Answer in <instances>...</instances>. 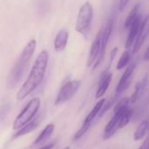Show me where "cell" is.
I'll return each mask as SVG.
<instances>
[{
	"label": "cell",
	"mask_w": 149,
	"mask_h": 149,
	"mask_svg": "<svg viewBox=\"0 0 149 149\" xmlns=\"http://www.w3.org/2000/svg\"><path fill=\"white\" fill-rule=\"evenodd\" d=\"M138 149H149V136L144 141V142Z\"/></svg>",
	"instance_id": "27"
},
{
	"label": "cell",
	"mask_w": 149,
	"mask_h": 149,
	"mask_svg": "<svg viewBox=\"0 0 149 149\" xmlns=\"http://www.w3.org/2000/svg\"><path fill=\"white\" fill-rule=\"evenodd\" d=\"M64 149H69V147H66L65 148H64Z\"/></svg>",
	"instance_id": "30"
},
{
	"label": "cell",
	"mask_w": 149,
	"mask_h": 149,
	"mask_svg": "<svg viewBox=\"0 0 149 149\" xmlns=\"http://www.w3.org/2000/svg\"><path fill=\"white\" fill-rule=\"evenodd\" d=\"M129 61H130V54H129V52L127 50L124 51L123 54H121L117 65H116V69L117 70L123 69L124 68H126L127 66V64L129 63Z\"/></svg>",
	"instance_id": "20"
},
{
	"label": "cell",
	"mask_w": 149,
	"mask_h": 149,
	"mask_svg": "<svg viewBox=\"0 0 149 149\" xmlns=\"http://www.w3.org/2000/svg\"><path fill=\"white\" fill-rule=\"evenodd\" d=\"M120 95L119 94H116L113 98H111L107 103H105V105H104V106H103V108L101 109V111H100V114H99V116H100V118L101 117V116H103L110 108H111V106L116 102V100H117V98H118V97H119Z\"/></svg>",
	"instance_id": "24"
},
{
	"label": "cell",
	"mask_w": 149,
	"mask_h": 149,
	"mask_svg": "<svg viewBox=\"0 0 149 149\" xmlns=\"http://www.w3.org/2000/svg\"><path fill=\"white\" fill-rule=\"evenodd\" d=\"M113 19L110 18V19H108L107 25L104 27L102 37H101V46H100V55H99L96 62L93 66V70L96 69L100 65V63L103 61V60H104L105 54H106V51H107V45H108V41L110 40L111 34L113 32Z\"/></svg>",
	"instance_id": "6"
},
{
	"label": "cell",
	"mask_w": 149,
	"mask_h": 149,
	"mask_svg": "<svg viewBox=\"0 0 149 149\" xmlns=\"http://www.w3.org/2000/svg\"><path fill=\"white\" fill-rule=\"evenodd\" d=\"M139 8H140V5L139 4H135L133 9L129 11L126 20H125V23H124V27L126 29H128L131 27V25H133V23L135 21V19L138 18V16L140 15L139 14Z\"/></svg>",
	"instance_id": "19"
},
{
	"label": "cell",
	"mask_w": 149,
	"mask_h": 149,
	"mask_svg": "<svg viewBox=\"0 0 149 149\" xmlns=\"http://www.w3.org/2000/svg\"><path fill=\"white\" fill-rule=\"evenodd\" d=\"M41 122V116L40 115H38L36 116L32 120H31L29 123H27L26 125H24L22 128H20L19 130L17 131V133L14 134L13 138L16 139V138H18V137H21V136H24V135H26L31 132H33L40 124Z\"/></svg>",
	"instance_id": "15"
},
{
	"label": "cell",
	"mask_w": 149,
	"mask_h": 149,
	"mask_svg": "<svg viewBox=\"0 0 149 149\" xmlns=\"http://www.w3.org/2000/svg\"><path fill=\"white\" fill-rule=\"evenodd\" d=\"M148 1H149V0H148Z\"/></svg>",
	"instance_id": "31"
},
{
	"label": "cell",
	"mask_w": 149,
	"mask_h": 149,
	"mask_svg": "<svg viewBox=\"0 0 149 149\" xmlns=\"http://www.w3.org/2000/svg\"><path fill=\"white\" fill-rule=\"evenodd\" d=\"M37 47V41L36 40H31L22 50L18 59L13 65L12 68L10 69L8 76H7V86L10 89L15 88L19 82L21 81L22 77L25 74L27 68H29L30 61L31 60L32 55L35 53Z\"/></svg>",
	"instance_id": "2"
},
{
	"label": "cell",
	"mask_w": 149,
	"mask_h": 149,
	"mask_svg": "<svg viewBox=\"0 0 149 149\" xmlns=\"http://www.w3.org/2000/svg\"><path fill=\"white\" fill-rule=\"evenodd\" d=\"M131 103L130 98L129 97H124L122 99H120L119 102H117V104L114 106L113 109V112H122V111H126L127 109L129 108V104Z\"/></svg>",
	"instance_id": "21"
},
{
	"label": "cell",
	"mask_w": 149,
	"mask_h": 149,
	"mask_svg": "<svg viewBox=\"0 0 149 149\" xmlns=\"http://www.w3.org/2000/svg\"><path fill=\"white\" fill-rule=\"evenodd\" d=\"M91 126H92V123H85V122H83V124H82V126H81V127L79 129V131H77V133H75V135H74V137H73V140L74 141H77V140H79L88 130H89V128L91 127Z\"/></svg>",
	"instance_id": "23"
},
{
	"label": "cell",
	"mask_w": 149,
	"mask_h": 149,
	"mask_svg": "<svg viewBox=\"0 0 149 149\" xmlns=\"http://www.w3.org/2000/svg\"><path fill=\"white\" fill-rule=\"evenodd\" d=\"M135 68H136V64L133 63L126 68V70L122 74V76H121V77H120V81L118 82L117 86L115 88L116 94L120 95L123 91H125L130 86L131 82H132V76H133V74L135 70Z\"/></svg>",
	"instance_id": "8"
},
{
	"label": "cell",
	"mask_w": 149,
	"mask_h": 149,
	"mask_svg": "<svg viewBox=\"0 0 149 149\" xmlns=\"http://www.w3.org/2000/svg\"><path fill=\"white\" fill-rule=\"evenodd\" d=\"M112 79H113V74L111 72H109V71L108 72H106V71L102 72V74L100 75V77L99 86H98V89H97L96 93H95V98L96 99L101 98L106 94V92L107 91V90L110 86Z\"/></svg>",
	"instance_id": "11"
},
{
	"label": "cell",
	"mask_w": 149,
	"mask_h": 149,
	"mask_svg": "<svg viewBox=\"0 0 149 149\" xmlns=\"http://www.w3.org/2000/svg\"><path fill=\"white\" fill-rule=\"evenodd\" d=\"M126 110V111H127ZM126 111H122V112H113V117L110 119V121L107 123V125L105 127L104 130V135H103V139L104 140H107L109 138H111L112 136L114 135V133L120 129L119 128V124L120 121V119L123 115V113Z\"/></svg>",
	"instance_id": "10"
},
{
	"label": "cell",
	"mask_w": 149,
	"mask_h": 149,
	"mask_svg": "<svg viewBox=\"0 0 149 149\" xmlns=\"http://www.w3.org/2000/svg\"><path fill=\"white\" fill-rule=\"evenodd\" d=\"M143 60H144V61H148L149 60V46H148V47L146 49L145 53H144Z\"/></svg>",
	"instance_id": "28"
},
{
	"label": "cell",
	"mask_w": 149,
	"mask_h": 149,
	"mask_svg": "<svg viewBox=\"0 0 149 149\" xmlns=\"http://www.w3.org/2000/svg\"><path fill=\"white\" fill-rule=\"evenodd\" d=\"M69 39V33L66 30L61 29L58 32L54 41H53V47L56 52H61L65 50L67 41Z\"/></svg>",
	"instance_id": "14"
},
{
	"label": "cell",
	"mask_w": 149,
	"mask_h": 149,
	"mask_svg": "<svg viewBox=\"0 0 149 149\" xmlns=\"http://www.w3.org/2000/svg\"><path fill=\"white\" fill-rule=\"evenodd\" d=\"M141 23H142L141 16L139 15L138 18L135 19V21L131 25V27L129 28V33H128V36L127 38L126 44H125V47L127 49H128L133 45L134 41L136 40L138 33H139V31H140V28H141Z\"/></svg>",
	"instance_id": "13"
},
{
	"label": "cell",
	"mask_w": 149,
	"mask_h": 149,
	"mask_svg": "<svg viewBox=\"0 0 149 149\" xmlns=\"http://www.w3.org/2000/svg\"><path fill=\"white\" fill-rule=\"evenodd\" d=\"M117 53H118V47H114V48H113V49H112V51H111V53H110V59H109L108 66H107V69H106V70H104V71H107H107H109L110 66H111V64H112L113 61L114 60L115 56L117 55Z\"/></svg>",
	"instance_id": "25"
},
{
	"label": "cell",
	"mask_w": 149,
	"mask_h": 149,
	"mask_svg": "<svg viewBox=\"0 0 149 149\" xmlns=\"http://www.w3.org/2000/svg\"><path fill=\"white\" fill-rule=\"evenodd\" d=\"M148 129H149V121L147 119H144L140 123V125L136 128V130L134 133V140L135 141L142 140L144 138Z\"/></svg>",
	"instance_id": "18"
},
{
	"label": "cell",
	"mask_w": 149,
	"mask_h": 149,
	"mask_svg": "<svg viewBox=\"0 0 149 149\" xmlns=\"http://www.w3.org/2000/svg\"><path fill=\"white\" fill-rule=\"evenodd\" d=\"M105 103H106V99L105 98H101L100 100H99L98 103H96V105L93 108V110L86 116V118L85 119L84 122L85 123H93V121L94 120V119L100 114V112L101 109L103 108Z\"/></svg>",
	"instance_id": "17"
},
{
	"label": "cell",
	"mask_w": 149,
	"mask_h": 149,
	"mask_svg": "<svg viewBox=\"0 0 149 149\" xmlns=\"http://www.w3.org/2000/svg\"><path fill=\"white\" fill-rule=\"evenodd\" d=\"M54 128H55V126H54L53 124H49V125H47V126L44 128V130L39 133V135L37 137V139L34 141L33 145H34V146H35V145H41V144L44 143L45 141H47V140L51 137V135L52 134V133H53V131H54Z\"/></svg>",
	"instance_id": "16"
},
{
	"label": "cell",
	"mask_w": 149,
	"mask_h": 149,
	"mask_svg": "<svg viewBox=\"0 0 149 149\" xmlns=\"http://www.w3.org/2000/svg\"><path fill=\"white\" fill-rule=\"evenodd\" d=\"M93 5L89 1H86L85 4H83L78 13L77 21L75 25V30L76 32L79 33H85L86 31L88 30V28L91 25V23L93 21Z\"/></svg>",
	"instance_id": "4"
},
{
	"label": "cell",
	"mask_w": 149,
	"mask_h": 149,
	"mask_svg": "<svg viewBox=\"0 0 149 149\" xmlns=\"http://www.w3.org/2000/svg\"><path fill=\"white\" fill-rule=\"evenodd\" d=\"M149 35V13L147 15L146 18L142 21L138 36L135 40L134 45V50H133V54H136L140 51V49L141 48L142 45L144 44L145 40H147V38Z\"/></svg>",
	"instance_id": "9"
},
{
	"label": "cell",
	"mask_w": 149,
	"mask_h": 149,
	"mask_svg": "<svg viewBox=\"0 0 149 149\" xmlns=\"http://www.w3.org/2000/svg\"><path fill=\"white\" fill-rule=\"evenodd\" d=\"M80 86H81V81L79 80H72L65 83L59 90L57 97L55 99L54 105H59L70 100L77 93Z\"/></svg>",
	"instance_id": "5"
},
{
	"label": "cell",
	"mask_w": 149,
	"mask_h": 149,
	"mask_svg": "<svg viewBox=\"0 0 149 149\" xmlns=\"http://www.w3.org/2000/svg\"><path fill=\"white\" fill-rule=\"evenodd\" d=\"M53 147H54V143H51V144H49V145H45V146L42 147L41 148L39 149H52Z\"/></svg>",
	"instance_id": "29"
},
{
	"label": "cell",
	"mask_w": 149,
	"mask_h": 149,
	"mask_svg": "<svg viewBox=\"0 0 149 149\" xmlns=\"http://www.w3.org/2000/svg\"><path fill=\"white\" fill-rule=\"evenodd\" d=\"M129 1H130V0H120V1H119L118 9H119V11H120V12H122V11L126 9V7L127 6Z\"/></svg>",
	"instance_id": "26"
},
{
	"label": "cell",
	"mask_w": 149,
	"mask_h": 149,
	"mask_svg": "<svg viewBox=\"0 0 149 149\" xmlns=\"http://www.w3.org/2000/svg\"><path fill=\"white\" fill-rule=\"evenodd\" d=\"M133 114V111L128 108L122 115L121 119H120V124H119V128L121 129L123 127H125L126 126H127V124L129 123L130 121V119H131V116Z\"/></svg>",
	"instance_id": "22"
},
{
	"label": "cell",
	"mask_w": 149,
	"mask_h": 149,
	"mask_svg": "<svg viewBox=\"0 0 149 149\" xmlns=\"http://www.w3.org/2000/svg\"><path fill=\"white\" fill-rule=\"evenodd\" d=\"M148 74H145L143 78L141 79V81L137 83V84L135 86V89H134V93L132 94V96L130 97V101H131L132 104L136 103L141 97V96L144 94V92H145V90H146V89L148 87Z\"/></svg>",
	"instance_id": "12"
},
{
	"label": "cell",
	"mask_w": 149,
	"mask_h": 149,
	"mask_svg": "<svg viewBox=\"0 0 149 149\" xmlns=\"http://www.w3.org/2000/svg\"><path fill=\"white\" fill-rule=\"evenodd\" d=\"M40 105H41V100L39 97H37L31 99L15 119L12 125V129L17 131L20 128H22L24 125L29 123L31 120H32L36 117L39 110Z\"/></svg>",
	"instance_id": "3"
},
{
	"label": "cell",
	"mask_w": 149,
	"mask_h": 149,
	"mask_svg": "<svg viewBox=\"0 0 149 149\" xmlns=\"http://www.w3.org/2000/svg\"><path fill=\"white\" fill-rule=\"evenodd\" d=\"M49 61V54L46 50L41 51L37 56L31 72L17 93V99L21 101L32 93L42 83Z\"/></svg>",
	"instance_id": "1"
},
{
	"label": "cell",
	"mask_w": 149,
	"mask_h": 149,
	"mask_svg": "<svg viewBox=\"0 0 149 149\" xmlns=\"http://www.w3.org/2000/svg\"><path fill=\"white\" fill-rule=\"evenodd\" d=\"M103 30L104 27H100L99 32H97L92 46L90 47V51L88 54V57H87V61H86V66L92 67L94 65V63L96 62L99 55H100V46H101V37H102V33H103Z\"/></svg>",
	"instance_id": "7"
}]
</instances>
